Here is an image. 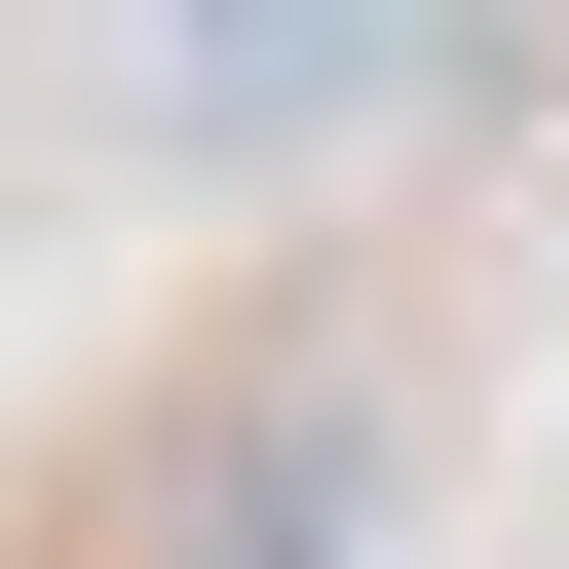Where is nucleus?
I'll return each mask as SVG.
<instances>
[{
    "instance_id": "obj_1",
    "label": "nucleus",
    "mask_w": 569,
    "mask_h": 569,
    "mask_svg": "<svg viewBox=\"0 0 569 569\" xmlns=\"http://www.w3.org/2000/svg\"><path fill=\"white\" fill-rule=\"evenodd\" d=\"M152 77H190V114H228V152H305V114H342V77H380V0H152Z\"/></svg>"
}]
</instances>
